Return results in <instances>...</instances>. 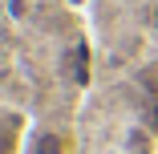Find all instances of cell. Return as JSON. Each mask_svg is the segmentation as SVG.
<instances>
[{"label": "cell", "mask_w": 158, "mask_h": 154, "mask_svg": "<svg viewBox=\"0 0 158 154\" xmlns=\"http://www.w3.org/2000/svg\"><path fill=\"white\" fill-rule=\"evenodd\" d=\"M33 154H73V138L61 134V130H37L33 146H28Z\"/></svg>", "instance_id": "6da1fadb"}, {"label": "cell", "mask_w": 158, "mask_h": 154, "mask_svg": "<svg viewBox=\"0 0 158 154\" xmlns=\"http://www.w3.org/2000/svg\"><path fill=\"white\" fill-rule=\"evenodd\" d=\"M150 122H154V130H158V98H154V114H150Z\"/></svg>", "instance_id": "7a4b0ae2"}]
</instances>
